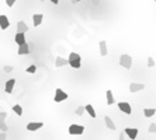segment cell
Masks as SVG:
<instances>
[{"instance_id": "6da1fadb", "label": "cell", "mask_w": 156, "mask_h": 140, "mask_svg": "<svg viewBox=\"0 0 156 140\" xmlns=\"http://www.w3.org/2000/svg\"><path fill=\"white\" fill-rule=\"evenodd\" d=\"M68 60H69L70 67H73V69H80V66H82V58H80L79 53H76V52H70Z\"/></svg>"}, {"instance_id": "7a4b0ae2", "label": "cell", "mask_w": 156, "mask_h": 140, "mask_svg": "<svg viewBox=\"0 0 156 140\" xmlns=\"http://www.w3.org/2000/svg\"><path fill=\"white\" fill-rule=\"evenodd\" d=\"M120 66L127 70L131 69V67H132V58L128 53H122L120 56Z\"/></svg>"}, {"instance_id": "3957f363", "label": "cell", "mask_w": 156, "mask_h": 140, "mask_svg": "<svg viewBox=\"0 0 156 140\" xmlns=\"http://www.w3.org/2000/svg\"><path fill=\"white\" fill-rule=\"evenodd\" d=\"M68 132L72 136H80V134L85 133V126H82V125H70Z\"/></svg>"}, {"instance_id": "277c9868", "label": "cell", "mask_w": 156, "mask_h": 140, "mask_svg": "<svg viewBox=\"0 0 156 140\" xmlns=\"http://www.w3.org/2000/svg\"><path fill=\"white\" fill-rule=\"evenodd\" d=\"M68 100V94L63 91L62 88H56L55 90V97H54V101L55 102H63Z\"/></svg>"}, {"instance_id": "5b68a950", "label": "cell", "mask_w": 156, "mask_h": 140, "mask_svg": "<svg viewBox=\"0 0 156 140\" xmlns=\"http://www.w3.org/2000/svg\"><path fill=\"white\" fill-rule=\"evenodd\" d=\"M118 109L121 112H124L125 115H131L132 114V108H131V104L129 102H118Z\"/></svg>"}, {"instance_id": "8992f818", "label": "cell", "mask_w": 156, "mask_h": 140, "mask_svg": "<svg viewBox=\"0 0 156 140\" xmlns=\"http://www.w3.org/2000/svg\"><path fill=\"white\" fill-rule=\"evenodd\" d=\"M6 119H7V112H0V130L1 132L8 130V126L6 125Z\"/></svg>"}, {"instance_id": "52a82bcc", "label": "cell", "mask_w": 156, "mask_h": 140, "mask_svg": "<svg viewBox=\"0 0 156 140\" xmlns=\"http://www.w3.org/2000/svg\"><path fill=\"white\" fill-rule=\"evenodd\" d=\"M138 129L136 128H125V130H124V133L129 137L131 140H135L136 139V136H138Z\"/></svg>"}, {"instance_id": "ba28073f", "label": "cell", "mask_w": 156, "mask_h": 140, "mask_svg": "<svg viewBox=\"0 0 156 140\" xmlns=\"http://www.w3.org/2000/svg\"><path fill=\"white\" fill-rule=\"evenodd\" d=\"M42 126H44L42 122H30V123H27V130L28 132H37Z\"/></svg>"}, {"instance_id": "9c48e42d", "label": "cell", "mask_w": 156, "mask_h": 140, "mask_svg": "<svg viewBox=\"0 0 156 140\" xmlns=\"http://www.w3.org/2000/svg\"><path fill=\"white\" fill-rule=\"evenodd\" d=\"M143 90H145L143 83H131L129 84V91L131 93H138V91H143Z\"/></svg>"}, {"instance_id": "30bf717a", "label": "cell", "mask_w": 156, "mask_h": 140, "mask_svg": "<svg viewBox=\"0 0 156 140\" xmlns=\"http://www.w3.org/2000/svg\"><path fill=\"white\" fill-rule=\"evenodd\" d=\"M14 86H16V80L14 78H10L6 81V84H4V91L7 94H11L13 93V90H14Z\"/></svg>"}, {"instance_id": "8fae6325", "label": "cell", "mask_w": 156, "mask_h": 140, "mask_svg": "<svg viewBox=\"0 0 156 140\" xmlns=\"http://www.w3.org/2000/svg\"><path fill=\"white\" fill-rule=\"evenodd\" d=\"M16 28H17V32H20V34H25V32L28 31V25H27V24L24 23L23 20L17 21Z\"/></svg>"}, {"instance_id": "7c38bea8", "label": "cell", "mask_w": 156, "mask_h": 140, "mask_svg": "<svg viewBox=\"0 0 156 140\" xmlns=\"http://www.w3.org/2000/svg\"><path fill=\"white\" fill-rule=\"evenodd\" d=\"M8 27H10V20H8V17L4 16V14H1V16H0V30H7Z\"/></svg>"}, {"instance_id": "4fadbf2b", "label": "cell", "mask_w": 156, "mask_h": 140, "mask_svg": "<svg viewBox=\"0 0 156 140\" xmlns=\"http://www.w3.org/2000/svg\"><path fill=\"white\" fill-rule=\"evenodd\" d=\"M14 42H16L18 46H20V45H24V44H27V41H25V34H20V32H17L16 37H14Z\"/></svg>"}, {"instance_id": "5bb4252c", "label": "cell", "mask_w": 156, "mask_h": 140, "mask_svg": "<svg viewBox=\"0 0 156 140\" xmlns=\"http://www.w3.org/2000/svg\"><path fill=\"white\" fill-rule=\"evenodd\" d=\"M66 64H69V60L62 58V56H58V58L55 59V66H56V67H63V66H66Z\"/></svg>"}, {"instance_id": "9a60e30c", "label": "cell", "mask_w": 156, "mask_h": 140, "mask_svg": "<svg viewBox=\"0 0 156 140\" xmlns=\"http://www.w3.org/2000/svg\"><path fill=\"white\" fill-rule=\"evenodd\" d=\"M42 20H44V16L42 14H34L32 16V24L34 27H39L42 24Z\"/></svg>"}, {"instance_id": "2e32d148", "label": "cell", "mask_w": 156, "mask_h": 140, "mask_svg": "<svg viewBox=\"0 0 156 140\" xmlns=\"http://www.w3.org/2000/svg\"><path fill=\"white\" fill-rule=\"evenodd\" d=\"M104 122H106V126H107L108 129H111V130H115V129H117L115 123L113 122V119H111L108 115H106V116H104Z\"/></svg>"}, {"instance_id": "e0dca14e", "label": "cell", "mask_w": 156, "mask_h": 140, "mask_svg": "<svg viewBox=\"0 0 156 140\" xmlns=\"http://www.w3.org/2000/svg\"><path fill=\"white\" fill-rule=\"evenodd\" d=\"M106 101H107V105H113L114 102H115V98H114V94H113V91L111 90H107L106 91Z\"/></svg>"}, {"instance_id": "ac0fdd59", "label": "cell", "mask_w": 156, "mask_h": 140, "mask_svg": "<svg viewBox=\"0 0 156 140\" xmlns=\"http://www.w3.org/2000/svg\"><path fill=\"white\" fill-rule=\"evenodd\" d=\"M17 53L18 55H28L30 53V46H28V44L20 45V46H18V51H17Z\"/></svg>"}, {"instance_id": "d6986e66", "label": "cell", "mask_w": 156, "mask_h": 140, "mask_svg": "<svg viewBox=\"0 0 156 140\" xmlns=\"http://www.w3.org/2000/svg\"><path fill=\"white\" fill-rule=\"evenodd\" d=\"M85 108H86V112L89 114V116L90 118H96L97 116V114H96V111H94V107L92 105V104H87V105H85Z\"/></svg>"}, {"instance_id": "ffe728a7", "label": "cell", "mask_w": 156, "mask_h": 140, "mask_svg": "<svg viewBox=\"0 0 156 140\" xmlns=\"http://www.w3.org/2000/svg\"><path fill=\"white\" fill-rule=\"evenodd\" d=\"M99 48H100V55L101 56H107V44H106V41H100L99 42Z\"/></svg>"}, {"instance_id": "44dd1931", "label": "cell", "mask_w": 156, "mask_h": 140, "mask_svg": "<svg viewBox=\"0 0 156 140\" xmlns=\"http://www.w3.org/2000/svg\"><path fill=\"white\" fill-rule=\"evenodd\" d=\"M156 114V109L155 108H146L143 109V116L145 118H152Z\"/></svg>"}, {"instance_id": "7402d4cb", "label": "cell", "mask_w": 156, "mask_h": 140, "mask_svg": "<svg viewBox=\"0 0 156 140\" xmlns=\"http://www.w3.org/2000/svg\"><path fill=\"white\" fill-rule=\"evenodd\" d=\"M13 112H14L16 115H18V116H21V115H23V107H21L20 104H16V105L13 107Z\"/></svg>"}, {"instance_id": "603a6c76", "label": "cell", "mask_w": 156, "mask_h": 140, "mask_svg": "<svg viewBox=\"0 0 156 140\" xmlns=\"http://www.w3.org/2000/svg\"><path fill=\"white\" fill-rule=\"evenodd\" d=\"M75 112H76V115H78V116H82V115L86 112V108H85V107H78Z\"/></svg>"}, {"instance_id": "cb8c5ba5", "label": "cell", "mask_w": 156, "mask_h": 140, "mask_svg": "<svg viewBox=\"0 0 156 140\" xmlns=\"http://www.w3.org/2000/svg\"><path fill=\"white\" fill-rule=\"evenodd\" d=\"M25 71L30 73V74H34V73L37 71V66H35V64H31V66H28V67L25 69Z\"/></svg>"}, {"instance_id": "d4e9b609", "label": "cell", "mask_w": 156, "mask_h": 140, "mask_svg": "<svg viewBox=\"0 0 156 140\" xmlns=\"http://www.w3.org/2000/svg\"><path fill=\"white\" fill-rule=\"evenodd\" d=\"M148 132L149 133H156V123H150V125H149Z\"/></svg>"}, {"instance_id": "484cf974", "label": "cell", "mask_w": 156, "mask_h": 140, "mask_svg": "<svg viewBox=\"0 0 156 140\" xmlns=\"http://www.w3.org/2000/svg\"><path fill=\"white\" fill-rule=\"evenodd\" d=\"M155 66V59L153 58H148V67H153Z\"/></svg>"}, {"instance_id": "4316f807", "label": "cell", "mask_w": 156, "mask_h": 140, "mask_svg": "<svg viewBox=\"0 0 156 140\" xmlns=\"http://www.w3.org/2000/svg\"><path fill=\"white\" fill-rule=\"evenodd\" d=\"M16 1H17V0H6V4H7L8 7H13Z\"/></svg>"}, {"instance_id": "83f0119b", "label": "cell", "mask_w": 156, "mask_h": 140, "mask_svg": "<svg viewBox=\"0 0 156 140\" xmlns=\"http://www.w3.org/2000/svg\"><path fill=\"white\" fill-rule=\"evenodd\" d=\"M7 139V134L6 132H0V140H6Z\"/></svg>"}, {"instance_id": "f1b7e54d", "label": "cell", "mask_w": 156, "mask_h": 140, "mask_svg": "<svg viewBox=\"0 0 156 140\" xmlns=\"http://www.w3.org/2000/svg\"><path fill=\"white\" fill-rule=\"evenodd\" d=\"M11 70H13V67H11V66H6V67H4V71H7V73H10Z\"/></svg>"}, {"instance_id": "f546056e", "label": "cell", "mask_w": 156, "mask_h": 140, "mask_svg": "<svg viewBox=\"0 0 156 140\" xmlns=\"http://www.w3.org/2000/svg\"><path fill=\"white\" fill-rule=\"evenodd\" d=\"M49 1H51V3H54V4H58V3H59V0H49Z\"/></svg>"}, {"instance_id": "4dcf8cb0", "label": "cell", "mask_w": 156, "mask_h": 140, "mask_svg": "<svg viewBox=\"0 0 156 140\" xmlns=\"http://www.w3.org/2000/svg\"><path fill=\"white\" fill-rule=\"evenodd\" d=\"M124 134H125V133H121V134H120V139H118V140H124Z\"/></svg>"}, {"instance_id": "1f68e13d", "label": "cell", "mask_w": 156, "mask_h": 140, "mask_svg": "<svg viewBox=\"0 0 156 140\" xmlns=\"http://www.w3.org/2000/svg\"><path fill=\"white\" fill-rule=\"evenodd\" d=\"M70 1H72V3H76V1H78V0H70Z\"/></svg>"}, {"instance_id": "d6a6232c", "label": "cell", "mask_w": 156, "mask_h": 140, "mask_svg": "<svg viewBox=\"0 0 156 140\" xmlns=\"http://www.w3.org/2000/svg\"><path fill=\"white\" fill-rule=\"evenodd\" d=\"M41 1H44V0H41Z\"/></svg>"}, {"instance_id": "836d02e7", "label": "cell", "mask_w": 156, "mask_h": 140, "mask_svg": "<svg viewBox=\"0 0 156 140\" xmlns=\"http://www.w3.org/2000/svg\"><path fill=\"white\" fill-rule=\"evenodd\" d=\"M78 1H80V0H78Z\"/></svg>"}, {"instance_id": "e575fe53", "label": "cell", "mask_w": 156, "mask_h": 140, "mask_svg": "<svg viewBox=\"0 0 156 140\" xmlns=\"http://www.w3.org/2000/svg\"><path fill=\"white\" fill-rule=\"evenodd\" d=\"M155 1H156V0H155Z\"/></svg>"}]
</instances>
